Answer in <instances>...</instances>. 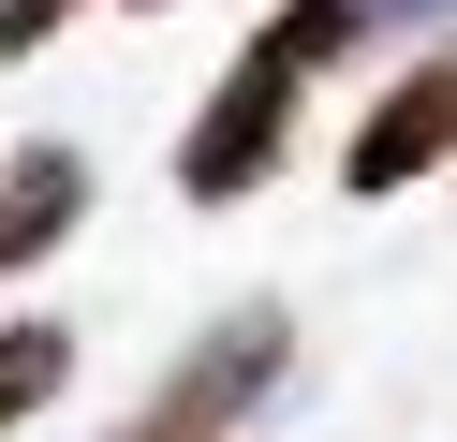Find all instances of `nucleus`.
Wrapping results in <instances>:
<instances>
[{"label":"nucleus","mask_w":457,"mask_h":442,"mask_svg":"<svg viewBox=\"0 0 457 442\" xmlns=\"http://www.w3.org/2000/svg\"><path fill=\"white\" fill-rule=\"evenodd\" d=\"M354 45H369V15H354V0H280V15L237 45V74L207 88V118L178 133V192H192V206H237L251 177L295 147V104H310V88H325Z\"/></svg>","instance_id":"f257e3e1"},{"label":"nucleus","mask_w":457,"mask_h":442,"mask_svg":"<svg viewBox=\"0 0 457 442\" xmlns=\"http://www.w3.org/2000/svg\"><path fill=\"white\" fill-rule=\"evenodd\" d=\"M280 369H295V324H280V310H221L207 339H192L178 369H162V398L133 413L119 442H237L251 413L280 398Z\"/></svg>","instance_id":"f03ea898"},{"label":"nucleus","mask_w":457,"mask_h":442,"mask_svg":"<svg viewBox=\"0 0 457 442\" xmlns=\"http://www.w3.org/2000/svg\"><path fill=\"white\" fill-rule=\"evenodd\" d=\"M428 163H457V45H428L413 74L354 118V147H339V177H354V192H413Z\"/></svg>","instance_id":"7ed1b4c3"},{"label":"nucleus","mask_w":457,"mask_h":442,"mask_svg":"<svg viewBox=\"0 0 457 442\" xmlns=\"http://www.w3.org/2000/svg\"><path fill=\"white\" fill-rule=\"evenodd\" d=\"M74 206H89V163L74 147H15L0 163V265H45L74 236Z\"/></svg>","instance_id":"20e7f679"},{"label":"nucleus","mask_w":457,"mask_h":442,"mask_svg":"<svg viewBox=\"0 0 457 442\" xmlns=\"http://www.w3.org/2000/svg\"><path fill=\"white\" fill-rule=\"evenodd\" d=\"M60 383H74V339H60V324H0V428H30Z\"/></svg>","instance_id":"39448f33"},{"label":"nucleus","mask_w":457,"mask_h":442,"mask_svg":"<svg viewBox=\"0 0 457 442\" xmlns=\"http://www.w3.org/2000/svg\"><path fill=\"white\" fill-rule=\"evenodd\" d=\"M354 15H369V29H443L457 0H354Z\"/></svg>","instance_id":"423d86ee"},{"label":"nucleus","mask_w":457,"mask_h":442,"mask_svg":"<svg viewBox=\"0 0 457 442\" xmlns=\"http://www.w3.org/2000/svg\"><path fill=\"white\" fill-rule=\"evenodd\" d=\"M45 29H60V0H15V15H0V45H45Z\"/></svg>","instance_id":"0eeeda50"}]
</instances>
